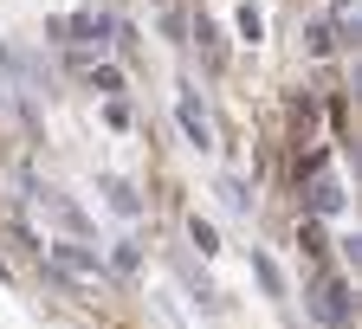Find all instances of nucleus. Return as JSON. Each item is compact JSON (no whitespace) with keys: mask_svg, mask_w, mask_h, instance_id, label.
Returning <instances> with one entry per match:
<instances>
[{"mask_svg":"<svg viewBox=\"0 0 362 329\" xmlns=\"http://www.w3.org/2000/svg\"><path fill=\"white\" fill-rule=\"evenodd\" d=\"M310 316L324 323V329H349V323H356V304H349V285H343V277H317Z\"/></svg>","mask_w":362,"mask_h":329,"instance_id":"obj_1","label":"nucleus"},{"mask_svg":"<svg viewBox=\"0 0 362 329\" xmlns=\"http://www.w3.org/2000/svg\"><path fill=\"white\" fill-rule=\"evenodd\" d=\"M175 123H181V136H188L194 149H207V143H214V123H207V110H201L194 97H181V104H175Z\"/></svg>","mask_w":362,"mask_h":329,"instance_id":"obj_2","label":"nucleus"},{"mask_svg":"<svg viewBox=\"0 0 362 329\" xmlns=\"http://www.w3.org/2000/svg\"><path fill=\"white\" fill-rule=\"evenodd\" d=\"M45 258L65 277H98V252H84V246H45Z\"/></svg>","mask_w":362,"mask_h":329,"instance_id":"obj_3","label":"nucleus"},{"mask_svg":"<svg viewBox=\"0 0 362 329\" xmlns=\"http://www.w3.org/2000/svg\"><path fill=\"white\" fill-rule=\"evenodd\" d=\"M52 32H59L65 45H104V20H98V13H78V20H59Z\"/></svg>","mask_w":362,"mask_h":329,"instance_id":"obj_4","label":"nucleus"},{"mask_svg":"<svg viewBox=\"0 0 362 329\" xmlns=\"http://www.w3.org/2000/svg\"><path fill=\"white\" fill-rule=\"evenodd\" d=\"M310 213H317V220H330V213H343V187H337L330 174H317V181H310Z\"/></svg>","mask_w":362,"mask_h":329,"instance_id":"obj_5","label":"nucleus"},{"mask_svg":"<svg viewBox=\"0 0 362 329\" xmlns=\"http://www.w3.org/2000/svg\"><path fill=\"white\" fill-rule=\"evenodd\" d=\"M104 194H110V207H117L123 220H136V213H143V194H136V187H129V181H117V174L104 181Z\"/></svg>","mask_w":362,"mask_h":329,"instance_id":"obj_6","label":"nucleus"},{"mask_svg":"<svg viewBox=\"0 0 362 329\" xmlns=\"http://www.w3.org/2000/svg\"><path fill=\"white\" fill-rule=\"evenodd\" d=\"M252 271H259V285H265V297H285V277H279V265H272L265 252H252Z\"/></svg>","mask_w":362,"mask_h":329,"instance_id":"obj_7","label":"nucleus"},{"mask_svg":"<svg viewBox=\"0 0 362 329\" xmlns=\"http://www.w3.org/2000/svg\"><path fill=\"white\" fill-rule=\"evenodd\" d=\"M188 239L201 246V258H214V252H220V232H214L207 220H188Z\"/></svg>","mask_w":362,"mask_h":329,"instance_id":"obj_8","label":"nucleus"},{"mask_svg":"<svg viewBox=\"0 0 362 329\" xmlns=\"http://www.w3.org/2000/svg\"><path fill=\"white\" fill-rule=\"evenodd\" d=\"M110 265H117V271H136V265H143V252H136V239H117V246H110Z\"/></svg>","mask_w":362,"mask_h":329,"instance_id":"obj_9","label":"nucleus"},{"mask_svg":"<svg viewBox=\"0 0 362 329\" xmlns=\"http://www.w3.org/2000/svg\"><path fill=\"white\" fill-rule=\"evenodd\" d=\"M45 207H52V213H59V220H65V226H71V232H78V226H84V213H78V207H71V201H59V194H45Z\"/></svg>","mask_w":362,"mask_h":329,"instance_id":"obj_10","label":"nucleus"},{"mask_svg":"<svg viewBox=\"0 0 362 329\" xmlns=\"http://www.w3.org/2000/svg\"><path fill=\"white\" fill-rule=\"evenodd\" d=\"M220 201H226V207H233V213H246V207H252V201H246V187H240V181H220Z\"/></svg>","mask_w":362,"mask_h":329,"instance_id":"obj_11","label":"nucleus"},{"mask_svg":"<svg viewBox=\"0 0 362 329\" xmlns=\"http://www.w3.org/2000/svg\"><path fill=\"white\" fill-rule=\"evenodd\" d=\"M298 246H304V252H324V226L304 220V226H298Z\"/></svg>","mask_w":362,"mask_h":329,"instance_id":"obj_12","label":"nucleus"},{"mask_svg":"<svg viewBox=\"0 0 362 329\" xmlns=\"http://www.w3.org/2000/svg\"><path fill=\"white\" fill-rule=\"evenodd\" d=\"M304 39H310V52H317V59H324V52H330V45H337V32H330V26H310Z\"/></svg>","mask_w":362,"mask_h":329,"instance_id":"obj_13","label":"nucleus"},{"mask_svg":"<svg viewBox=\"0 0 362 329\" xmlns=\"http://www.w3.org/2000/svg\"><path fill=\"white\" fill-rule=\"evenodd\" d=\"M240 32H246V39H259V32H265V20H259V7H240Z\"/></svg>","mask_w":362,"mask_h":329,"instance_id":"obj_14","label":"nucleus"}]
</instances>
